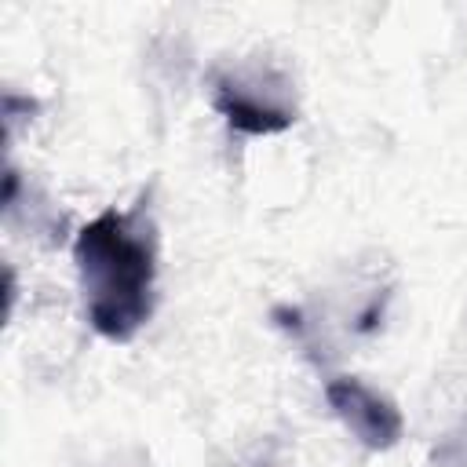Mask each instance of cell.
Here are the masks:
<instances>
[{
    "label": "cell",
    "mask_w": 467,
    "mask_h": 467,
    "mask_svg": "<svg viewBox=\"0 0 467 467\" xmlns=\"http://www.w3.org/2000/svg\"><path fill=\"white\" fill-rule=\"evenodd\" d=\"M88 321L106 339H131L153 310V237L139 212H102L73 244Z\"/></svg>",
    "instance_id": "6da1fadb"
},
{
    "label": "cell",
    "mask_w": 467,
    "mask_h": 467,
    "mask_svg": "<svg viewBox=\"0 0 467 467\" xmlns=\"http://www.w3.org/2000/svg\"><path fill=\"white\" fill-rule=\"evenodd\" d=\"M325 398L332 412L343 420V427L368 449H390L401 438V412L390 398L376 394L361 379L339 376L325 387Z\"/></svg>",
    "instance_id": "7a4b0ae2"
},
{
    "label": "cell",
    "mask_w": 467,
    "mask_h": 467,
    "mask_svg": "<svg viewBox=\"0 0 467 467\" xmlns=\"http://www.w3.org/2000/svg\"><path fill=\"white\" fill-rule=\"evenodd\" d=\"M215 109L230 120V128L244 131V135H274L285 131L292 124V113L281 106H270L263 99H255L252 91H244L241 84L219 80L215 88Z\"/></svg>",
    "instance_id": "3957f363"
}]
</instances>
